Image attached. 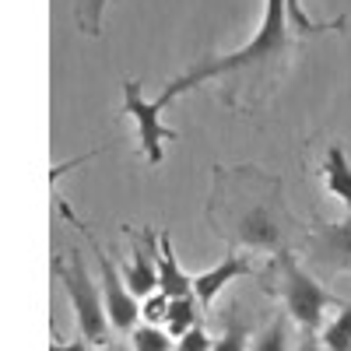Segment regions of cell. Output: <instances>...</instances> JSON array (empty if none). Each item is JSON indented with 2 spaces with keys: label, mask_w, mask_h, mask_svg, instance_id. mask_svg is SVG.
<instances>
[{
  "label": "cell",
  "mask_w": 351,
  "mask_h": 351,
  "mask_svg": "<svg viewBox=\"0 0 351 351\" xmlns=\"http://www.w3.org/2000/svg\"><path fill=\"white\" fill-rule=\"evenodd\" d=\"M295 56H299V43H295V28L288 21L285 0H263L260 25L246 46L221 53V56H208V60H197L183 74H176L162 88L155 106L165 109L169 102H176L180 95L193 92L200 84H221L218 99L228 109L256 112L271 102L278 84L288 77L291 64H295Z\"/></svg>",
  "instance_id": "6da1fadb"
},
{
  "label": "cell",
  "mask_w": 351,
  "mask_h": 351,
  "mask_svg": "<svg viewBox=\"0 0 351 351\" xmlns=\"http://www.w3.org/2000/svg\"><path fill=\"white\" fill-rule=\"evenodd\" d=\"M208 225L228 250H291L295 218L288 211L281 176L260 165H215Z\"/></svg>",
  "instance_id": "7a4b0ae2"
},
{
  "label": "cell",
  "mask_w": 351,
  "mask_h": 351,
  "mask_svg": "<svg viewBox=\"0 0 351 351\" xmlns=\"http://www.w3.org/2000/svg\"><path fill=\"white\" fill-rule=\"evenodd\" d=\"M263 278H267L263 281V291H271V295L281 299L288 319L302 334H319L327 324V313L344 306V299H337L316 274H309V267L299 260L295 250L274 253Z\"/></svg>",
  "instance_id": "3957f363"
},
{
  "label": "cell",
  "mask_w": 351,
  "mask_h": 351,
  "mask_svg": "<svg viewBox=\"0 0 351 351\" xmlns=\"http://www.w3.org/2000/svg\"><path fill=\"white\" fill-rule=\"evenodd\" d=\"M53 278L64 285L67 299H71L77 334L88 344H109L112 327H109V316H106V306H102V291H99V281L88 274V263H84L77 246L67 250V256H60V253L53 256Z\"/></svg>",
  "instance_id": "277c9868"
},
{
  "label": "cell",
  "mask_w": 351,
  "mask_h": 351,
  "mask_svg": "<svg viewBox=\"0 0 351 351\" xmlns=\"http://www.w3.org/2000/svg\"><path fill=\"white\" fill-rule=\"evenodd\" d=\"M60 215H64L71 225H77L81 236L88 239V246L95 250V260H99V291H102V306H106V316H109V327H112L116 334H130V330L137 327V319H141V302L127 291V285H123V278H120V267L112 263V256H109V250L102 246V239L67 208L64 200H60Z\"/></svg>",
  "instance_id": "5b68a950"
},
{
  "label": "cell",
  "mask_w": 351,
  "mask_h": 351,
  "mask_svg": "<svg viewBox=\"0 0 351 351\" xmlns=\"http://www.w3.org/2000/svg\"><path fill=\"white\" fill-rule=\"evenodd\" d=\"M302 263L319 274L351 271V211L341 221H316L302 239Z\"/></svg>",
  "instance_id": "8992f818"
},
{
  "label": "cell",
  "mask_w": 351,
  "mask_h": 351,
  "mask_svg": "<svg viewBox=\"0 0 351 351\" xmlns=\"http://www.w3.org/2000/svg\"><path fill=\"white\" fill-rule=\"evenodd\" d=\"M123 112L137 123V144H141L144 158H148V165H162V158H165L162 144L176 141L180 130L162 123V109L141 95V81H123Z\"/></svg>",
  "instance_id": "52a82bcc"
},
{
  "label": "cell",
  "mask_w": 351,
  "mask_h": 351,
  "mask_svg": "<svg viewBox=\"0 0 351 351\" xmlns=\"http://www.w3.org/2000/svg\"><path fill=\"white\" fill-rule=\"evenodd\" d=\"M127 260L120 267V278L127 285V291L141 302L152 291H158V274H155V250H158V232L144 228V232H130L127 225Z\"/></svg>",
  "instance_id": "ba28073f"
},
{
  "label": "cell",
  "mask_w": 351,
  "mask_h": 351,
  "mask_svg": "<svg viewBox=\"0 0 351 351\" xmlns=\"http://www.w3.org/2000/svg\"><path fill=\"white\" fill-rule=\"evenodd\" d=\"M253 274H256L253 260H250L246 253L228 250V253L215 263V267L193 274V299H197L200 309H208V306H215V299L221 295L232 281H243V278H253Z\"/></svg>",
  "instance_id": "9c48e42d"
},
{
  "label": "cell",
  "mask_w": 351,
  "mask_h": 351,
  "mask_svg": "<svg viewBox=\"0 0 351 351\" xmlns=\"http://www.w3.org/2000/svg\"><path fill=\"white\" fill-rule=\"evenodd\" d=\"M155 274H158V291L165 299H186L193 295V274H186L176 260L169 228L158 232V250H155Z\"/></svg>",
  "instance_id": "30bf717a"
},
{
  "label": "cell",
  "mask_w": 351,
  "mask_h": 351,
  "mask_svg": "<svg viewBox=\"0 0 351 351\" xmlns=\"http://www.w3.org/2000/svg\"><path fill=\"white\" fill-rule=\"evenodd\" d=\"M324 186L330 190V197H337L344 204V211H351V162H348L341 144H327V155H324Z\"/></svg>",
  "instance_id": "8fae6325"
},
{
  "label": "cell",
  "mask_w": 351,
  "mask_h": 351,
  "mask_svg": "<svg viewBox=\"0 0 351 351\" xmlns=\"http://www.w3.org/2000/svg\"><path fill=\"white\" fill-rule=\"evenodd\" d=\"M200 324V306H197V299L193 295H186V299H169V309H165V334L172 337V341H180L190 327H197Z\"/></svg>",
  "instance_id": "7c38bea8"
},
{
  "label": "cell",
  "mask_w": 351,
  "mask_h": 351,
  "mask_svg": "<svg viewBox=\"0 0 351 351\" xmlns=\"http://www.w3.org/2000/svg\"><path fill=\"white\" fill-rule=\"evenodd\" d=\"M285 11H288V21L299 36H324V32H344L348 28V18H330V21H316L302 11V0H285Z\"/></svg>",
  "instance_id": "4fadbf2b"
},
{
  "label": "cell",
  "mask_w": 351,
  "mask_h": 351,
  "mask_svg": "<svg viewBox=\"0 0 351 351\" xmlns=\"http://www.w3.org/2000/svg\"><path fill=\"white\" fill-rule=\"evenodd\" d=\"M319 344H324V351H351V302H344L330 324H324Z\"/></svg>",
  "instance_id": "5bb4252c"
},
{
  "label": "cell",
  "mask_w": 351,
  "mask_h": 351,
  "mask_svg": "<svg viewBox=\"0 0 351 351\" xmlns=\"http://www.w3.org/2000/svg\"><path fill=\"white\" fill-rule=\"evenodd\" d=\"M250 351H291V337H288V319L285 316H274L267 327H263L253 341H250Z\"/></svg>",
  "instance_id": "9a60e30c"
},
{
  "label": "cell",
  "mask_w": 351,
  "mask_h": 351,
  "mask_svg": "<svg viewBox=\"0 0 351 351\" xmlns=\"http://www.w3.org/2000/svg\"><path fill=\"white\" fill-rule=\"evenodd\" d=\"M127 341L134 351H176V341L165 334V327H152V324H137Z\"/></svg>",
  "instance_id": "2e32d148"
},
{
  "label": "cell",
  "mask_w": 351,
  "mask_h": 351,
  "mask_svg": "<svg viewBox=\"0 0 351 351\" xmlns=\"http://www.w3.org/2000/svg\"><path fill=\"white\" fill-rule=\"evenodd\" d=\"M106 4L109 0H77V8H74V21L84 36H92L99 39L102 36V14H106Z\"/></svg>",
  "instance_id": "e0dca14e"
},
{
  "label": "cell",
  "mask_w": 351,
  "mask_h": 351,
  "mask_svg": "<svg viewBox=\"0 0 351 351\" xmlns=\"http://www.w3.org/2000/svg\"><path fill=\"white\" fill-rule=\"evenodd\" d=\"M250 337H253V330L246 324H239V319H232L225 327V334L215 337L211 351H250Z\"/></svg>",
  "instance_id": "ac0fdd59"
},
{
  "label": "cell",
  "mask_w": 351,
  "mask_h": 351,
  "mask_svg": "<svg viewBox=\"0 0 351 351\" xmlns=\"http://www.w3.org/2000/svg\"><path fill=\"white\" fill-rule=\"evenodd\" d=\"M165 309H169V299L162 295V291H152L148 299H141V319L152 327H162L165 324Z\"/></svg>",
  "instance_id": "d6986e66"
},
{
  "label": "cell",
  "mask_w": 351,
  "mask_h": 351,
  "mask_svg": "<svg viewBox=\"0 0 351 351\" xmlns=\"http://www.w3.org/2000/svg\"><path fill=\"white\" fill-rule=\"evenodd\" d=\"M211 344H215V337L197 324V327H190L180 341H176V351H211Z\"/></svg>",
  "instance_id": "ffe728a7"
},
{
  "label": "cell",
  "mask_w": 351,
  "mask_h": 351,
  "mask_svg": "<svg viewBox=\"0 0 351 351\" xmlns=\"http://www.w3.org/2000/svg\"><path fill=\"white\" fill-rule=\"evenodd\" d=\"M49 351H92V344H88L84 337H71V341L53 337V341H49Z\"/></svg>",
  "instance_id": "44dd1931"
},
{
  "label": "cell",
  "mask_w": 351,
  "mask_h": 351,
  "mask_svg": "<svg viewBox=\"0 0 351 351\" xmlns=\"http://www.w3.org/2000/svg\"><path fill=\"white\" fill-rule=\"evenodd\" d=\"M295 351H324V344H319V334H302V341H299Z\"/></svg>",
  "instance_id": "7402d4cb"
},
{
  "label": "cell",
  "mask_w": 351,
  "mask_h": 351,
  "mask_svg": "<svg viewBox=\"0 0 351 351\" xmlns=\"http://www.w3.org/2000/svg\"><path fill=\"white\" fill-rule=\"evenodd\" d=\"M106 351H134V348H130V341H109Z\"/></svg>",
  "instance_id": "603a6c76"
}]
</instances>
